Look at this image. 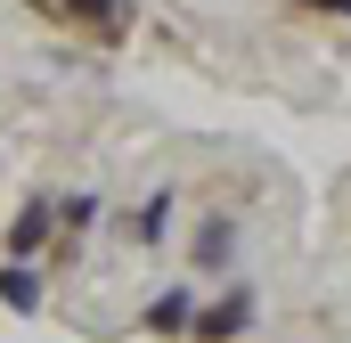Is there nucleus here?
Returning a JSON list of instances; mask_svg holds the SVG:
<instances>
[{"mask_svg":"<svg viewBox=\"0 0 351 343\" xmlns=\"http://www.w3.org/2000/svg\"><path fill=\"white\" fill-rule=\"evenodd\" d=\"M294 8H327V16H351V0H294Z\"/></svg>","mask_w":351,"mask_h":343,"instance_id":"1a4fd4ad","label":"nucleus"},{"mask_svg":"<svg viewBox=\"0 0 351 343\" xmlns=\"http://www.w3.org/2000/svg\"><path fill=\"white\" fill-rule=\"evenodd\" d=\"M188 319H196V286L188 278H172L164 294H147V311H139V327L156 343H188Z\"/></svg>","mask_w":351,"mask_h":343,"instance_id":"f03ea898","label":"nucleus"},{"mask_svg":"<svg viewBox=\"0 0 351 343\" xmlns=\"http://www.w3.org/2000/svg\"><path fill=\"white\" fill-rule=\"evenodd\" d=\"M49 237H58V213H49V196H33V204L8 221V261H33Z\"/></svg>","mask_w":351,"mask_h":343,"instance_id":"39448f33","label":"nucleus"},{"mask_svg":"<svg viewBox=\"0 0 351 343\" xmlns=\"http://www.w3.org/2000/svg\"><path fill=\"white\" fill-rule=\"evenodd\" d=\"M254 311H262V294H254L245 278H229L213 303H196V319H188V343H245Z\"/></svg>","mask_w":351,"mask_h":343,"instance_id":"f257e3e1","label":"nucleus"},{"mask_svg":"<svg viewBox=\"0 0 351 343\" xmlns=\"http://www.w3.org/2000/svg\"><path fill=\"white\" fill-rule=\"evenodd\" d=\"M0 303H8L16 319H33V311L49 303V294H41V270H33V261H0Z\"/></svg>","mask_w":351,"mask_h":343,"instance_id":"423d86ee","label":"nucleus"},{"mask_svg":"<svg viewBox=\"0 0 351 343\" xmlns=\"http://www.w3.org/2000/svg\"><path fill=\"white\" fill-rule=\"evenodd\" d=\"M172 213H180V196H172V188H156L139 213H123V237L147 254V246H164V237H172Z\"/></svg>","mask_w":351,"mask_h":343,"instance_id":"20e7f679","label":"nucleus"},{"mask_svg":"<svg viewBox=\"0 0 351 343\" xmlns=\"http://www.w3.org/2000/svg\"><path fill=\"white\" fill-rule=\"evenodd\" d=\"M66 16H82V25H98V33H123L131 25V0H58Z\"/></svg>","mask_w":351,"mask_h":343,"instance_id":"6e6552de","label":"nucleus"},{"mask_svg":"<svg viewBox=\"0 0 351 343\" xmlns=\"http://www.w3.org/2000/svg\"><path fill=\"white\" fill-rule=\"evenodd\" d=\"M229 261H237V213H204L196 221V270L229 278Z\"/></svg>","mask_w":351,"mask_h":343,"instance_id":"7ed1b4c3","label":"nucleus"},{"mask_svg":"<svg viewBox=\"0 0 351 343\" xmlns=\"http://www.w3.org/2000/svg\"><path fill=\"white\" fill-rule=\"evenodd\" d=\"M49 213H58V237H82V229H98L106 204H98L90 188H74V196H49Z\"/></svg>","mask_w":351,"mask_h":343,"instance_id":"0eeeda50","label":"nucleus"}]
</instances>
